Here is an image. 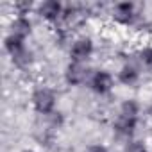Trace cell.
I'll return each mask as SVG.
<instances>
[{"label": "cell", "instance_id": "cell-4", "mask_svg": "<svg viewBox=\"0 0 152 152\" xmlns=\"http://www.w3.org/2000/svg\"><path fill=\"white\" fill-rule=\"evenodd\" d=\"M113 86V81H111V75L106 73V72H99L95 77H93V90L99 91V93H106L109 91Z\"/></svg>", "mask_w": 152, "mask_h": 152}, {"label": "cell", "instance_id": "cell-2", "mask_svg": "<svg viewBox=\"0 0 152 152\" xmlns=\"http://www.w3.org/2000/svg\"><path fill=\"white\" fill-rule=\"evenodd\" d=\"M84 77H86V70H84V66H83L81 63H72V64L68 66V72H66L68 83L79 84V83L84 81Z\"/></svg>", "mask_w": 152, "mask_h": 152}, {"label": "cell", "instance_id": "cell-15", "mask_svg": "<svg viewBox=\"0 0 152 152\" xmlns=\"http://www.w3.org/2000/svg\"><path fill=\"white\" fill-rule=\"evenodd\" d=\"M88 152H107V150L104 147H100V145H93V147L88 148Z\"/></svg>", "mask_w": 152, "mask_h": 152}, {"label": "cell", "instance_id": "cell-14", "mask_svg": "<svg viewBox=\"0 0 152 152\" xmlns=\"http://www.w3.org/2000/svg\"><path fill=\"white\" fill-rule=\"evenodd\" d=\"M143 59H145V63H147L148 66H152V48H148V50L143 54Z\"/></svg>", "mask_w": 152, "mask_h": 152}, {"label": "cell", "instance_id": "cell-12", "mask_svg": "<svg viewBox=\"0 0 152 152\" xmlns=\"http://www.w3.org/2000/svg\"><path fill=\"white\" fill-rule=\"evenodd\" d=\"M13 59H15L16 64H27V63L31 61V54H29L25 48H22L20 52H16V54L13 56Z\"/></svg>", "mask_w": 152, "mask_h": 152}, {"label": "cell", "instance_id": "cell-6", "mask_svg": "<svg viewBox=\"0 0 152 152\" xmlns=\"http://www.w3.org/2000/svg\"><path fill=\"white\" fill-rule=\"evenodd\" d=\"M31 32V23L25 20V18H18L15 23H13V36L15 38H23Z\"/></svg>", "mask_w": 152, "mask_h": 152}, {"label": "cell", "instance_id": "cell-1", "mask_svg": "<svg viewBox=\"0 0 152 152\" xmlns=\"http://www.w3.org/2000/svg\"><path fill=\"white\" fill-rule=\"evenodd\" d=\"M34 106H36V109H38L39 113H43V115L50 113L52 107H54V95H52L48 90H38V91L34 93Z\"/></svg>", "mask_w": 152, "mask_h": 152}, {"label": "cell", "instance_id": "cell-5", "mask_svg": "<svg viewBox=\"0 0 152 152\" xmlns=\"http://www.w3.org/2000/svg\"><path fill=\"white\" fill-rule=\"evenodd\" d=\"M113 16H115V20H118V22H122V23L129 22L131 16H132V6L127 4V2L118 4V6L115 7V11H113Z\"/></svg>", "mask_w": 152, "mask_h": 152}, {"label": "cell", "instance_id": "cell-11", "mask_svg": "<svg viewBox=\"0 0 152 152\" xmlns=\"http://www.w3.org/2000/svg\"><path fill=\"white\" fill-rule=\"evenodd\" d=\"M136 113H138V106H136L132 100L124 102V106H122V116H127V118H136Z\"/></svg>", "mask_w": 152, "mask_h": 152}, {"label": "cell", "instance_id": "cell-3", "mask_svg": "<svg viewBox=\"0 0 152 152\" xmlns=\"http://www.w3.org/2000/svg\"><path fill=\"white\" fill-rule=\"evenodd\" d=\"M91 52V41L90 39H79V41H75L73 47H72V57L75 61H81L84 57H88Z\"/></svg>", "mask_w": 152, "mask_h": 152}, {"label": "cell", "instance_id": "cell-8", "mask_svg": "<svg viewBox=\"0 0 152 152\" xmlns=\"http://www.w3.org/2000/svg\"><path fill=\"white\" fill-rule=\"evenodd\" d=\"M59 11H61V6L56 2V0H48V2H45L43 6H41V15L45 16V18H56L57 15H59Z\"/></svg>", "mask_w": 152, "mask_h": 152}, {"label": "cell", "instance_id": "cell-7", "mask_svg": "<svg viewBox=\"0 0 152 152\" xmlns=\"http://www.w3.org/2000/svg\"><path fill=\"white\" fill-rule=\"evenodd\" d=\"M134 125H136L134 118H127V116H120V118L116 120V124H115L116 131L122 132V134H131L132 129H134Z\"/></svg>", "mask_w": 152, "mask_h": 152}, {"label": "cell", "instance_id": "cell-13", "mask_svg": "<svg viewBox=\"0 0 152 152\" xmlns=\"http://www.w3.org/2000/svg\"><path fill=\"white\" fill-rule=\"evenodd\" d=\"M125 152H145V147H143L141 143L134 141V143H129V145H127Z\"/></svg>", "mask_w": 152, "mask_h": 152}, {"label": "cell", "instance_id": "cell-17", "mask_svg": "<svg viewBox=\"0 0 152 152\" xmlns=\"http://www.w3.org/2000/svg\"><path fill=\"white\" fill-rule=\"evenodd\" d=\"M25 152H31V150H25Z\"/></svg>", "mask_w": 152, "mask_h": 152}, {"label": "cell", "instance_id": "cell-16", "mask_svg": "<svg viewBox=\"0 0 152 152\" xmlns=\"http://www.w3.org/2000/svg\"><path fill=\"white\" fill-rule=\"evenodd\" d=\"M18 7H22V9H29L31 4H18Z\"/></svg>", "mask_w": 152, "mask_h": 152}, {"label": "cell", "instance_id": "cell-10", "mask_svg": "<svg viewBox=\"0 0 152 152\" xmlns=\"http://www.w3.org/2000/svg\"><path fill=\"white\" fill-rule=\"evenodd\" d=\"M6 47H7V50H9L13 56L23 48V45H22V39H20V38H15V36H9V38L6 39Z\"/></svg>", "mask_w": 152, "mask_h": 152}, {"label": "cell", "instance_id": "cell-9", "mask_svg": "<svg viewBox=\"0 0 152 152\" xmlns=\"http://www.w3.org/2000/svg\"><path fill=\"white\" fill-rule=\"evenodd\" d=\"M136 77H138V73H136V70H134V68H131V66H125V68L120 72V81H122V83H125V84L134 83V81H136Z\"/></svg>", "mask_w": 152, "mask_h": 152}]
</instances>
